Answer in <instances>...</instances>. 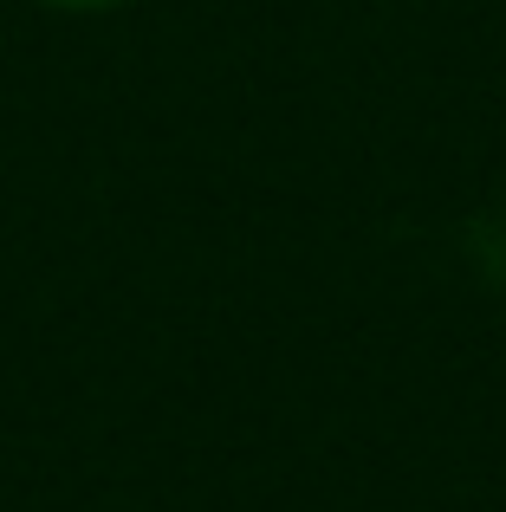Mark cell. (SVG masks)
I'll list each match as a JSON object with an SVG mask.
<instances>
[{
    "mask_svg": "<svg viewBox=\"0 0 506 512\" xmlns=\"http://www.w3.org/2000/svg\"><path fill=\"white\" fill-rule=\"evenodd\" d=\"M46 7H59V13H104V7H124V0H46Z\"/></svg>",
    "mask_w": 506,
    "mask_h": 512,
    "instance_id": "6da1fadb",
    "label": "cell"
}]
</instances>
